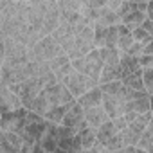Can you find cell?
<instances>
[{"instance_id": "6da1fadb", "label": "cell", "mask_w": 153, "mask_h": 153, "mask_svg": "<svg viewBox=\"0 0 153 153\" xmlns=\"http://www.w3.org/2000/svg\"><path fill=\"white\" fill-rule=\"evenodd\" d=\"M65 54V49L52 38V34L49 36H43L33 49L27 51V56H29V61H51L58 56Z\"/></svg>"}, {"instance_id": "7a4b0ae2", "label": "cell", "mask_w": 153, "mask_h": 153, "mask_svg": "<svg viewBox=\"0 0 153 153\" xmlns=\"http://www.w3.org/2000/svg\"><path fill=\"white\" fill-rule=\"evenodd\" d=\"M72 65H74V68L78 70V72H83V74L90 76L92 79L99 81L101 70H103V67H105V61H103V58H101L99 47H94L87 56H81V58L72 59Z\"/></svg>"}, {"instance_id": "3957f363", "label": "cell", "mask_w": 153, "mask_h": 153, "mask_svg": "<svg viewBox=\"0 0 153 153\" xmlns=\"http://www.w3.org/2000/svg\"><path fill=\"white\" fill-rule=\"evenodd\" d=\"M27 114H29V110L25 106H22L18 110L0 112V130L22 133L27 126Z\"/></svg>"}, {"instance_id": "277c9868", "label": "cell", "mask_w": 153, "mask_h": 153, "mask_svg": "<svg viewBox=\"0 0 153 153\" xmlns=\"http://www.w3.org/2000/svg\"><path fill=\"white\" fill-rule=\"evenodd\" d=\"M61 83H65L67 85V88L72 92V96L78 99V97H81L87 90H90V88H94V87H97L99 85V81H96V79H92L90 76H87V74H83V72H78V70H74L67 79H63Z\"/></svg>"}, {"instance_id": "5b68a950", "label": "cell", "mask_w": 153, "mask_h": 153, "mask_svg": "<svg viewBox=\"0 0 153 153\" xmlns=\"http://www.w3.org/2000/svg\"><path fill=\"white\" fill-rule=\"evenodd\" d=\"M103 108L106 110L110 119H115L119 115H124L128 112V101L124 97H117V96H110V94H103Z\"/></svg>"}, {"instance_id": "8992f818", "label": "cell", "mask_w": 153, "mask_h": 153, "mask_svg": "<svg viewBox=\"0 0 153 153\" xmlns=\"http://www.w3.org/2000/svg\"><path fill=\"white\" fill-rule=\"evenodd\" d=\"M22 97L11 90L7 85H0V112H7V110H18L22 108Z\"/></svg>"}, {"instance_id": "52a82bcc", "label": "cell", "mask_w": 153, "mask_h": 153, "mask_svg": "<svg viewBox=\"0 0 153 153\" xmlns=\"http://www.w3.org/2000/svg\"><path fill=\"white\" fill-rule=\"evenodd\" d=\"M85 121V108L76 101L68 110H67V114H65V117H63V121H61V124H65V126H72V128H76L78 124H81Z\"/></svg>"}, {"instance_id": "ba28073f", "label": "cell", "mask_w": 153, "mask_h": 153, "mask_svg": "<svg viewBox=\"0 0 153 153\" xmlns=\"http://www.w3.org/2000/svg\"><path fill=\"white\" fill-rule=\"evenodd\" d=\"M85 119H87V123H88L90 126L99 128V126H101L103 123H106L110 117H108L106 110L103 108V105H99V106H90V108H85Z\"/></svg>"}, {"instance_id": "9c48e42d", "label": "cell", "mask_w": 153, "mask_h": 153, "mask_svg": "<svg viewBox=\"0 0 153 153\" xmlns=\"http://www.w3.org/2000/svg\"><path fill=\"white\" fill-rule=\"evenodd\" d=\"M78 103L83 106V108H90V106H99L103 103V90H101V85L87 90L81 97H78Z\"/></svg>"}, {"instance_id": "30bf717a", "label": "cell", "mask_w": 153, "mask_h": 153, "mask_svg": "<svg viewBox=\"0 0 153 153\" xmlns=\"http://www.w3.org/2000/svg\"><path fill=\"white\" fill-rule=\"evenodd\" d=\"M121 22H123V18H121L119 11L110 9L108 6H103L101 7V15H99V20L96 24H101L105 27H112V25H119Z\"/></svg>"}, {"instance_id": "8fae6325", "label": "cell", "mask_w": 153, "mask_h": 153, "mask_svg": "<svg viewBox=\"0 0 153 153\" xmlns=\"http://www.w3.org/2000/svg\"><path fill=\"white\" fill-rule=\"evenodd\" d=\"M115 79H123V67L121 65H105L101 70V78H99V85L103 83H110Z\"/></svg>"}, {"instance_id": "7c38bea8", "label": "cell", "mask_w": 153, "mask_h": 153, "mask_svg": "<svg viewBox=\"0 0 153 153\" xmlns=\"http://www.w3.org/2000/svg\"><path fill=\"white\" fill-rule=\"evenodd\" d=\"M146 18H148V13L146 11H131V13H128V15L123 16V22L121 24H124L130 31H133V29L140 27Z\"/></svg>"}, {"instance_id": "4fadbf2b", "label": "cell", "mask_w": 153, "mask_h": 153, "mask_svg": "<svg viewBox=\"0 0 153 153\" xmlns=\"http://www.w3.org/2000/svg\"><path fill=\"white\" fill-rule=\"evenodd\" d=\"M101 90H103V94H110V96H117V97H124L126 99L128 87L123 83V79H115V81H110V83H103Z\"/></svg>"}, {"instance_id": "5bb4252c", "label": "cell", "mask_w": 153, "mask_h": 153, "mask_svg": "<svg viewBox=\"0 0 153 153\" xmlns=\"http://www.w3.org/2000/svg\"><path fill=\"white\" fill-rule=\"evenodd\" d=\"M123 83L130 88H137V90H146L144 88V81H142V68L135 70V72H128L123 74Z\"/></svg>"}, {"instance_id": "9a60e30c", "label": "cell", "mask_w": 153, "mask_h": 153, "mask_svg": "<svg viewBox=\"0 0 153 153\" xmlns=\"http://www.w3.org/2000/svg\"><path fill=\"white\" fill-rule=\"evenodd\" d=\"M72 105H74V103H68V105H54V106H51V110L45 114V119H47V121H51V123L61 124V121H63V117H65L67 110H68Z\"/></svg>"}, {"instance_id": "2e32d148", "label": "cell", "mask_w": 153, "mask_h": 153, "mask_svg": "<svg viewBox=\"0 0 153 153\" xmlns=\"http://www.w3.org/2000/svg\"><path fill=\"white\" fill-rule=\"evenodd\" d=\"M81 137V144H83V151H90V148L97 142V128L94 126H87L79 131Z\"/></svg>"}, {"instance_id": "e0dca14e", "label": "cell", "mask_w": 153, "mask_h": 153, "mask_svg": "<svg viewBox=\"0 0 153 153\" xmlns=\"http://www.w3.org/2000/svg\"><path fill=\"white\" fill-rule=\"evenodd\" d=\"M105 65H121V51L117 47H99Z\"/></svg>"}, {"instance_id": "ac0fdd59", "label": "cell", "mask_w": 153, "mask_h": 153, "mask_svg": "<svg viewBox=\"0 0 153 153\" xmlns=\"http://www.w3.org/2000/svg\"><path fill=\"white\" fill-rule=\"evenodd\" d=\"M117 133V130H115V124H114V119H108L106 123H103L99 128H97V140L99 142H103V144H106L114 135Z\"/></svg>"}, {"instance_id": "d6986e66", "label": "cell", "mask_w": 153, "mask_h": 153, "mask_svg": "<svg viewBox=\"0 0 153 153\" xmlns=\"http://www.w3.org/2000/svg\"><path fill=\"white\" fill-rule=\"evenodd\" d=\"M33 112H36V114H40V115H43L45 117V114L51 110V103H49V99H47V96H45V92L42 90L38 96H36V99H34V103H33V108H31Z\"/></svg>"}, {"instance_id": "ffe728a7", "label": "cell", "mask_w": 153, "mask_h": 153, "mask_svg": "<svg viewBox=\"0 0 153 153\" xmlns=\"http://www.w3.org/2000/svg\"><path fill=\"white\" fill-rule=\"evenodd\" d=\"M128 110H135L137 114H146L151 110V103H149V96L144 97H137L133 101H128Z\"/></svg>"}, {"instance_id": "44dd1931", "label": "cell", "mask_w": 153, "mask_h": 153, "mask_svg": "<svg viewBox=\"0 0 153 153\" xmlns=\"http://www.w3.org/2000/svg\"><path fill=\"white\" fill-rule=\"evenodd\" d=\"M106 36H108V27L96 24L94 25V43L96 47H105L106 45Z\"/></svg>"}, {"instance_id": "7402d4cb", "label": "cell", "mask_w": 153, "mask_h": 153, "mask_svg": "<svg viewBox=\"0 0 153 153\" xmlns=\"http://www.w3.org/2000/svg\"><path fill=\"white\" fill-rule=\"evenodd\" d=\"M76 68H74V65H72V59L68 61V63H65V65H61V67H58V68H54L52 72L56 74V78H58V81H63V79H67L68 76L74 72Z\"/></svg>"}, {"instance_id": "603a6c76", "label": "cell", "mask_w": 153, "mask_h": 153, "mask_svg": "<svg viewBox=\"0 0 153 153\" xmlns=\"http://www.w3.org/2000/svg\"><path fill=\"white\" fill-rule=\"evenodd\" d=\"M123 148H124V140H123L121 131H117V133L106 142V149H108V151H123Z\"/></svg>"}, {"instance_id": "cb8c5ba5", "label": "cell", "mask_w": 153, "mask_h": 153, "mask_svg": "<svg viewBox=\"0 0 153 153\" xmlns=\"http://www.w3.org/2000/svg\"><path fill=\"white\" fill-rule=\"evenodd\" d=\"M131 34H133V40H135V42L144 43V45H146V43L153 38V36H151V34H149L144 27H142V25H140V27H137V29H133V31H131Z\"/></svg>"}, {"instance_id": "d4e9b609", "label": "cell", "mask_w": 153, "mask_h": 153, "mask_svg": "<svg viewBox=\"0 0 153 153\" xmlns=\"http://www.w3.org/2000/svg\"><path fill=\"white\" fill-rule=\"evenodd\" d=\"M142 81H144L146 92H148V94H153V67L142 68Z\"/></svg>"}, {"instance_id": "484cf974", "label": "cell", "mask_w": 153, "mask_h": 153, "mask_svg": "<svg viewBox=\"0 0 153 153\" xmlns=\"http://www.w3.org/2000/svg\"><path fill=\"white\" fill-rule=\"evenodd\" d=\"M0 153H20L9 140H7V137H6V133L0 130Z\"/></svg>"}, {"instance_id": "4316f807", "label": "cell", "mask_w": 153, "mask_h": 153, "mask_svg": "<svg viewBox=\"0 0 153 153\" xmlns=\"http://www.w3.org/2000/svg\"><path fill=\"white\" fill-rule=\"evenodd\" d=\"M58 6L61 11H81V4L78 0H58Z\"/></svg>"}, {"instance_id": "83f0119b", "label": "cell", "mask_w": 153, "mask_h": 153, "mask_svg": "<svg viewBox=\"0 0 153 153\" xmlns=\"http://www.w3.org/2000/svg\"><path fill=\"white\" fill-rule=\"evenodd\" d=\"M126 54H130V56H142L144 54V43H139V42H135L128 51H126Z\"/></svg>"}, {"instance_id": "f1b7e54d", "label": "cell", "mask_w": 153, "mask_h": 153, "mask_svg": "<svg viewBox=\"0 0 153 153\" xmlns=\"http://www.w3.org/2000/svg\"><path fill=\"white\" fill-rule=\"evenodd\" d=\"M83 151V144H81V137L79 133L74 135V140H72V146H70V153H79Z\"/></svg>"}, {"instance_id": "f546056e", "label": "cell", "mask_w": 153, "mask_h": 153, "mask_svg": "<svg viewBox=\"0 0 153 153\" xmlns=\"http://www.w3.org/2000/svg\"><path fill=\"white\" fill-rule=\"evenodd\" d=\"M114 124H115V130H117V131H123L124 128H128L130 123H128V119H126L124 115H119V117L114 119Z\"/></svg>"}, {"instance_id": "4dcf8cb0", "label": "cell", "mask_w": 153, "mask_h": 153, "mask_svg": "<svg viewBox=\"0 0 153 153\" xmlns=\"http://www.w3.org/2000/svg\"><path fill=\"white\" fill-rule=\"evenodd\" d=\"M139 65H140L142 68H149V67H153V56H149V54H142V56H139Z\"/></svg>"}, {"instance_id": "1f68e13d", "label": "cell", "mask_w": 153, "mask_h": 153, "mask_svg": "<svg viewBox=\"0 0 153 153\" xmlns=\"http://www.w3.org/2000/svg\"><path fill=\"white\" fill-rule=\"evenodd\" d=\"M123 2H124V0H108V2H106V6H108L110 9H115V11H119V7L123 6Z\"/></svg>"}, {"instance_id": "d6a6232c", "label": "cell", "mask_w": 153, "mask_h": 153, "mask_svg": "<svg viewBox=\"0 0 153 153\" xmlns=\"http://www.w3.org/2000/svg\"><path fill=\"white\" fill-rule=\"evenodd\" d=\"M142 27H144L151 36H153V20H151V18H146V20L142 22Z\"/></svg>"}, {"instance_id": "836d02e7", "label": "cell", "mask_w": 153, "mask_h": 153, "mask_svg": "<svg viewBox=\"0 0 153 153\" xmlns=\"http://www.w3.org/2000/svg\"><path fill=\"white\" fill-rule=\"evenodd\" d=\"M144 54H149V56H153V38L144 45Z\"/></svg>"}, {"instance_id": "e575fe53", "label": "cell", "mask_w": 153, "mask_h": 153, "mask_svg": "<svg viewBox=\"0 0 153 153\" xmlns=\"http://www.w3.org/2000/svg\"><path fill=\"white\" fill-rule=\"evenodd\" d=\"M146 13H148V18L153 20V0H149V2H148V9H146Z\"/></svg>"}, {"instance_id": "d590c367", "label": "cell", "mask_w": 153, "mask_h": 153, "mask_svg": "<svg viewBox=\"0 0 153 153\" xmlns=\"http://www.w3.org/2000/svg\"><path fill=\"white\" fill-rule=\"evenodd\" d=\"M27 2H29L31 6H38V4H42V2H45V0H27Z\"/></svg>"}, {"instance_id": "8d00e7d4", "label": "cell", "mask_w": 153, "mask_h": 153, "mask_svg": "<svg viewBox=\"0 0 153 153\" xmlns=\"http://www.w3.org/2000/svg\"><path fill=\"white\" fill-rule=\"evenodd\" d=\"M128 2H135V4H148L149 0H128Z\"/></svg>"}, {"instance_id": "74e56055", "label": "cell", "mask_w": 153, "mask_h": 153, "mask_svg": "<svg viewBox=\"0 0 153 153\" xmlns=\"http://www.w3.org/2000/svg\"><path fill=\"white\" fill-rule=\"evenodd\" d=\"M149 103H151V110H153V94H149Z\"/></svg>"}, {"instance_id": "f35d334b", "label": "cell", "mask_w": 153, "mask_h": 153, "mask_svg": "<svg viewBox=\"0 0 153 153\" xmlns=\"http://www.w3.org/2000/svg\"><path fill=\"white\" fill-rule=\"evenodd\" d=\"M151 124H153V110H151Z\"/></svg>"}]
</instances>
